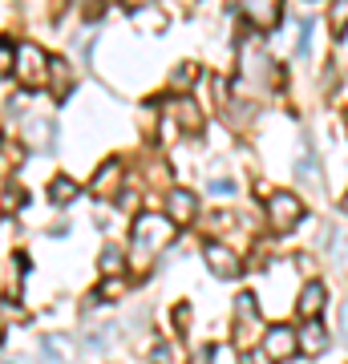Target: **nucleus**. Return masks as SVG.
<instances>
[{
  "mask_svg": "<svg viewBox=\"0 0 348 364\" xmlns=\"http://www.w3.org/2000/svg\"><path fill=\"white\" fill-rule=\"evenodd\" d=\"M122 267H126V255L117 247H105L102 251V272H122Z\"/></svg>",
  "mask_w": 348,
  "mask_h": 364,
  "instance_id": "16",
  "label": "nucleus"
},
{
  "mask_svg": "<svg viewBox=\"0 0 348 364\" xmlns=\"http://www.w3.org/2000/svg\"><path fill=\"white\" fill-rule=\"evenodd\" d=\"M25 138L33 150H53V117L45 114H28L25 117Z\"/></svg>",
  "mask_w": 348,
  "mask_h": 364,
  "instance_id": "9",
  "label": "nucleus"
},
{
  "mask_svg": "<svg viewBox=\"0 0 348 364\" xmlns=\"http://www.w3.org/2000/svg\"><path fill=\"white\" fill-rule=\"evenodd\" d=\"M174 117H179L182 134H199V130H203V114H199V105H194L191 97H179V105H174Z\"/></svg>",
  "mask_w": 348,
  "mask_h": 364,
  "instance_id": "12",
  "label": "nucleus"
},
{
  "mask_svg": "<svg viewBox=\"0 0 348 364\" xmlns=\"http://www.w3.org/2000/svg\"><path fill=\"white\" fill-rule=\"evenodd\" d=\"M150 360L154 364H179V352L170 348V344H158V348L150 352Z\"/></svg>",
  "mask_w": 348,
  "mask_h": 364,
  "instance_id": "17",
  "label": "nucleus"
},
{
  "mask_svg": "<svg viewBox=\"0 0 348 364\" xmlns=\"http://www.w3.org/2000/svg\"><path fill=\"white\" fill-rule=\"evenodd\" d=\"M324 299H328L324 284H320V279H312V284L304 287V296H300V316H304V320H320V312H324Z\"/></svg>",
  "mask_w": 348,
  "mask_h": 364,
  "instance_id": "10",
  "label": "nucleus"
},
{
  "mask_svg": "<svg viewBox=\"0 0 348 364\" xmlns=\"http://www.w3.org/2000/svg\"><path fill=\"white\" fill-rule=\"evenodd\" d=\"M344 328H348V312H344Z\"/></svg>",
  "mask_w": 348,
  "mask_h": 364,
  "instance_id": "26",
  "label": "nucleus"
},
{
  "mask_svg": "<svg viewBox=\"0 0 348 364\" xmlns=\"http://www.w3.org/2000/svg\"><path fill=\"white\" fill-rule=\"evenodd\" d=\"M300 219H304V203H300L292 191H275V195L268 198V223H271L275 235H288Z\"/></svg>",
  "mask_w": 348,
  "mask_h": 364,
  "instance_id": "3",
  "label": "nucleus"
},
{
  "mask_svg": "<svg viewBox=\"0 0 348 364\" xmlns=\"http://www.w3.org/2000/svg\"><path fill=\"white\" fill-rule=\"evenodd\" d=\"M167 210H170V223H174V227H186V223H194V215H199V198H194L191 191L174 186L167 195Z\"/></svg>",
  "mask_w": 348,
  "mask_h": 364,
  "instance_id": "6",
  "label": "nucleus"
},
{
  "mask_svg": "<svg viewBox=\"0 0 348 364\" xmlns=\"http://www.w3.org/2000/svg\"><path fill=\"white\" fill-rule=\"evenodd\" d=\"M49 198L57 203V207L73 203V198H78V182H73V178H65V174H57V178L49 182Z\"/></svg>",
  "mask_w": 348,
  "mask_h": 364,
  "instance_id": "14",
  "label": "nucleus"
},
{
  "mask_svg": "<svg viewBox=\"0 0 348 364\" xmlns=\"http://www.w3.org/2000/svg\"><path fill=\"white\" fill-rule=\"evenodd\" d=\"M117 178H122V162H105L102 170H97V178H93V195L97 198H105V195H114L117 191Z\"/></svg>",
  "mask_w": 348,
  "mask_h": 364,
  "instance_id": "11",
  "label": "nucleus"
},
{
  "mask_svg": "<svg viewBox=\"0 0 348 364\" xmlns=\"http://www.w3.org/2000/svg\"><path fill=\"white\" fill-rule=\"evenodd\" d=\"M174 231H179V227H174L167 215H138V223H134V247L142 251L146 259H154L158 251L170 247Z\"/></svg>",
  "mask_w": 348,
  "mask_h": 364,
  "instance_id": "1",
  "label": "nucleus"
},
{
  "mask_svg": "<svg viewBox=\"0 0 348 364\" xmlns=\"http://www.w3.org/2000/svg\"><path fill=\"white\" fill-rule=\"evenodd\" d=\"M328 25H332V37L340 41L348 33V0H332V13H328Z\"/></svg>",
  "mask_w": 348,
  "mask_h": 364,
  "instance_id": "15",
  "label": "nucleus"
},
{
  "mask_svg": "<svg viewBox=\"0 0 348 364\" xmlns=\"http://www.w3.org/2000/svg\"><path fill=\"white\" fill-rule=\"evenodd\" d=\"M211 191H215V195H231V191H235V186H231V182H215V186H211Z\"/></svg>",
  "mask_w": 348,
  "mask_h": 364,
  "instance_id": "23",
  "label": "nucleus"
},
{
  "mask_svg": "<svg viewBox=\"0 0 348 364\" xmlns=\"http://www.w3.org/2000/svg\"><path fill=\"white\" fill-rule=\"evenodd\" d=\"M340 207H344V210H348V195H344V203H340Z\"/></svg>",
  "mask_w": 348,
  "mask_h": 364,
  "instance_id": "25",
  "label": "nucleus"
},
{
  "mask_svg": "<svg viewBox=\"0 0 348 364\" xmlns=\"http://www.w3.org/2000/svg\"><path fill=\"white\" fill-rule=\"evenodd\" d=\"M69 90H73V65L65 57H49V93L57 102H65Z\"/></svg>",
  "mask_w": 348,
  "mask_h": 364,
  "instance_id": "8",
  "label": "nucleus"
},
{
  "mask_svg": "<svg viewBox=\"0 0 348 364\" xmlns=\"http://www.w3.org/2000/svg\"><path fill=\"white\" fill-rule=\"evenodd\" d=\"M13 61H16L13 45H9V41H0V77H4V73H13Z\"/></svg>",
  "mask_w": 348,
  "mask_h": 364,
  "instance_id": "18",
  "label": "nucleus"
},
{
  "mask_svg": "<svg viewBox=\"0 0 348 364\" xmlns=\"http://www.w3.org/2000/svg\"><path fill=\"white\" fill-rule=\"evenodd\" d=\"M344 122H348V117H344Z\"/></svg>",
  "mask_w": 348,
  "mask_h": 364,
  "instance_id": "27",
  "label": "nucleus"
},
{
  "mask_svg": "<svg viewBox=\"0 0 348 364\" xmlns=\"http://www.w3.org/2000/svg\"><path fill=\"white\" fill-rule=\"evenodd\" d=\"M13 77L21 81V90L37 93L49 85V57L37 49V45H16V61H13Z\"/></svg>",
  "mask_w": 348,
  "mask_h": 364,
  "instance_id": "2",
  "label": "nucleus"
},
{
  "mask_svg": "<svg viewBox=\"0 0 348 364\" xmlns=\"http://www.w3.org/2000/svg\"><path fill=\"white\" fill-rule=\"evenodd\" d=\"M102 296H122V284H102Z\"/></svg>",
  "mask_w": 348,
  "mask_h": 364,
  "instance_id": "24",
  "label": "nucleus"
},
{
  "mask_svg": "<svg viewBox=\"0 0 348 364\" xmlns=\"http://www.w3.org/2000/svg\"><path fill=\"white\" fill-rule=\"evenodd\" d=\"M296 332L288 324H275V328H268L263 332V352H268V360H275V364H284V360H292L296 356Z\"/></svg>",
  "mask_w": 348,
  "mask_h": 364,
  "instance_id": "4",
  "label": "nucleus"
},
{
  "mask_svg": "<svg viewBox=\"0 0 348 364\" xmlns=\"http://www.w3.org/2000/svg\"><path fill=\"white\" fill-rule=\"evenodd\" d=\"M215 360V352H211V344H206V348H199V356H194V364H211Z\"/></svg>",
  "mask_w": 348,
  "mask_h": 364,
  "instance_id": "22",
  "label": "nucleus"
},
{
  "mask_svg": "<svg viewBox=\"0 0 348 364\" xmlns=\"http://www.w3.org/2000/svg\"><path fill=\"white\" fill-rule=\"evenodd\" d=\"M186 312H191L186 304H179V308H174V324H179V328H186V324H191V316H186Z\"/></svg>",
  "mask_w": 348,
  "mask_h": 364,
  "instance_id": "21",
  "label": "nucleus"
},
{
  "mask_svg": "<svg viewBox=\"0 0 348 364\" xmlns=\"http://www.w3.org/2000/svg\"><path fill=\"white\" fill-rule=\"evenodd\" d=\"M21 203H25V191H21V186H9V191H4V207L13 210V207H21Z\"/></svg>",
  "mask_w": 348,
  "mask_h": 364,
  "instance_id": "20",
  "label": "nucleus"
},
{
  "mask_svg": "<svg viewBox=\"0 0 348 364\" xmlns=\"http://www.w3.org/2000/svg\"><path fill=\"white\" fill-rule=\"evenodd\" d=\"M300 344H304V352H308V356H320V352L328 348V332L320 328V320H308V328H304Z\"/></svg>",
  "mask_w": 348,
  "mask_h": 364,
  "instance_id": "13",
  "label": "nucleus"
},
{
  "mask_svg": "<svg viewBox=\"0 0 348 364\" xmlns=\"http://www.w3.org/2000/svg\"><path fill=\"white\" fill-rule=\"evenodd\" d=\"M243 16L255 28H275L280 25V0H243Z\"/></svg>",
  "mask_w": 348,
  "mask_h": 364,
  "instance_id": "7",
  "label": "nucleus"
},
{
  "mask_svg": "<svg viewBox=\"0 0 348 364\" xmlns=\"http://www.w3.org/2000/svg\"><path fill=\"white\" fill-rule=\"evenodd\" d=\"M194 77H199V65H182L179 73H174V90H191L186 81H194Z\"/></svg>",
  "mask_w": 348,
  "mask_h": 364,
  "instance_id": "19",
  "label": "nucleus"
},
{
  "mask_svg": "<svg viewBox=\"0 0 348 364\" xmlns=\"http://www.w3.org/2000/svg\"><path fill=\"white\" fill-rule=\"evenodd\" d=\"M203 259L215 272V279H239V255L223 243H203Z\"/></svg>",
  "mask_w": 348,
  "mask_h": 364,
  "instance_id": "5",
  "label": "nucleus"
}]
</instances>
